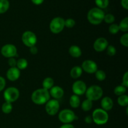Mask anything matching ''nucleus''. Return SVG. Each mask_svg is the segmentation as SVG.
<instances>
[{"instance_id": "28", "label": "nucleus", "mask_w": 128, "mask_h": 128, "mask_svg": "<svg viewBox=\"0 0 128 128\" xmlns=\"http://www.w3.org/2000/svg\"><path fill=\"white\" fill-rule=\"evenodd\" d=\"M95 76H96V78L100 81H104L106 77L105 72L102 70H97L95 72Z\"/></svg>"}, {"instance_id": "3", "label": "nucleus", "mask_w": 128, "mask_h": 128, "mask_svg": "<svg viewBox=\"0 0 128 128\" xmlns=\"http://www.w3.org/2000/svg\"><path fill=\"white\" fill-rule=\"evenodd\" d=\"M92 121L98 125H103L107 123L109 120L108 112L102 109H96L92 112Z\"/></svg>"}, {"instance_id": "21", "label": "nucleus", "mask_w": 128, "mask_h": 128, "mask_svg": "<svg viewBox=\"0 0 128 128\" xmlns=\"http://www.w3.org/2000/svg\"><path fill=\"white\" fill-rule=\"evenodd\" d=\"M10 8L8 0H0V14L6 12Z\"/></svg>"}, {"instance_id": "35", "label": "nucleus", "mask_w": 128, "mask_h": 128, "mask_svg": "<svg viewBox=\"0 0 128 128\" xmlns=\"http://www.w3.org/2000/svg\"><path fill=\"white\" fill-rule=\"evenodd\" d=\"M122 86L126 88L128 87V72H126L122 77Z\"/></svg>"}, {"instance_id": "17", "label": "nucleus", "mask_w": 128, "mask_h": 128, "mask_svg": "<svg viewBox=\"0 0 128 128\" xmlns=\"http://www.w3.org/2000/svg\"><path fill=\"white\" fill-rule=\"evenodd\" d=\"M69 52H70V55L73 58L80 57L81 56V54H82V51H81L80 48L78 46H75V45L71 46L70 48Z\"/></svg>"}, {"instance_id": "15", "label": "nucleus", "mask_w": 128, "mask_h": 128, "mask_svg": "<svg viewBox=\"0 0 128 128\" xmlns=\"http://www.w3.org/2000/svg\"><path fill=\"white\" fill-rule=\"evenodd\" d=\"M50 96H52L55 100H58L61 98L64 95V90L60 86H52L50 89Z\"/></svg>"}, {"instance_id": "29", "label": "nucleus", "mask_w": 128, "mask_h": 128, "mask_svg": "<svg viewBox=\"0 0 128 128\" xmlns=\"http://www.w3.org/2000/svg\"><path fill=\"white\" fill-rule=\"evenodd\" d=\"M95 2L100 9L106 8L109 5V0H95Z\"/></svg>"}, {"instance_id": "30", "label": "nucleus", "mask_w": 128, "mask_h": 128, "mask_svg": "<svg viewBox=\"0 0 128 128\" xmlns=\"http://www.w3.org/2000/svg\"><path fill=\"white\" fill-rule=\"evenodd\" d=\"M119 31H120V28L117 24H112L109 27V31L112 34H115L118 33Z\"/></svg>"}, {"instance_id": "19", "label": "nucleus", "mask_w": 128, "mask_h": 128, "mask_svg": "<svg viewBox=\"0 0 128 128\" xmlns=\"http://www.w3.org/2000/svg\"><path fill=\"white\" fill-rule=\"evenodd\" d=\"M54 86V80L51 78L48 77L42 81V88L46 90H50Z\"/></svg>"}, {"instance_id": "7", "label": "nucleus", "mask_w": 128, "mask_h": 128, "mask_svg": "<svg viewBox=\"0 0 128 128\" xmlns=\"http://www.w3.org/2000/svg\"><path fill=\"white\" fill-rule=\"evenodd\" d=\"M22 42L25 46L28 47H32L35 46L37 42V37L33 32L30 31H25L21 38Z\"/></svg>"}, {"instance_id": "23", "label": "nucleus", "mask_w": 128, "mask_h": 128, "mask_svg": "<svg viewBox=\"0 0 128 128\" xmlns=\"http://www.w3.org/2000/svg\"><path fill=\"white\" fill-rule=\"evenodd\" d=\"M92 107V101L90 100H85L81 104V108L83 111H88L91 110Z\"/></svg>"}, {"instance_id": "25", "label": "nucleus", "mask_w": 128, "mask_h": 128, "mask_svg": "<svg viewBox=\"0 0 128 128\" xmlns=\"http://www.w3.org/2000/svg\"><path fill=\"white\" fill-rule=\"evenodd\" d=\"M118 26L120 30L123 32H127L128 31V18L126 17L122 20Z\"/></svg>"}, {"instance_id": "11", "label": "nucleus", "mask_w": 128, "mask_h": 128, "mask_svg": "<svg viewBox=\"0 0 128 128\" xmlns=\"http://www.w3.org/2000/svg\"><path fill=\"white\" fill-rule=\"evenodd\" d=\"M82 70L85 72L90 74H92L96 72L98 70V65L94 61L92 60H85L82 64Z\"/></svg>"}, {"instance_id": "12", "label": "nucleus", "mask_w": 128, "mask_h": 128, "mask_svg": "<svg viewBox=\"0 0 128 128\" xmlns=\"http://www.w3.org/2000/svg\"><path fill=\"white\" fill-rule=\"evenodd\" d=\"M72 91L77 96H81L86 92L87 87L84 82L82 81H76L72 84Z\"/></svg>"}, {"instance_id": "37", "label": "nucleus", "mask_w": 128, "mask_h": 128, "mask_svg": "<svg viewBox=\"0 0 128 128\" xmlns=\"http://www.w3.org/2000/svg\"><path fill=\"white\" fill-rule=\"evenodd\" d=\"M5 86H6V81H5L4 78L0 76V91L4 90Z\"/></svg>"}, {"instance_id": "2", "label": "nucleus", "mask_w": 128, "mask_h": 128, "mask_svg": "<svg viewBox=\"0 0 128 128\" xmlns=\"http://www.w3.org/2000/svg\"><path fill=\"white\" fill-rule=\"evenodd\" d=\"M104 12L99 8H93L88 12L87 18L92 24L98 25L102 22L104 17Z\"/></svg>"}, {"instance_id": "38", "label": "nucleus", "mask_w": 128, "mask_h": 128, "mask_svg": "<svg viewBox=\"0 0 128 128\" xmlns=\"http://www.w3.org/2000/svg\"><path fill=\"white\" fill-rule=\"evenodd\" d=\"M30 52H31L32 54H36L38 52V48L35 46H32V47L30 48Z\"/></svg>"}, {"instance_id": "34", "label": "nucleus", "mask_w": 128, "mask_h": 128, "mask_svg": "<svg viewBox=\"0 0 128 128\" xmlns=\"http://www.w3.org/2000/svg\"><path fill=\"white\" fill-rule=\"evenodd\" d=\"M120 42H121V44L123 46L128 47V34L126 33L122 35L120 39Z\"/></svg>"}, {"instance_id": "1", "label": "nucleus", "mask_w": 128, "mask_h": 128, "mask_svg": "<svg viewBox=\"0 0 128 128\" xmlns=\"http://www.w3.org/2000/svg\"><path fill=\"white\" fill-rule=\"evenodd\" d=\"M50 94L48 90L44 88L36 90L31 95V100L36 104L41 105L46 104L50 100Z\"/></svg>"}, {"instance_id": "9", "label": "nucleus", "mask_w": 128, "mask_h": 128, "mask_svg": "<svg viewBox=\"0 0 128 128\" xmlns=\"http://www.w3.org/2000/svg\"><path fill=\"white\" fill-rule=\"evenodd\" d=\"M45 110L46 112L50 116L56 114L60 110V103L56 100H49L46 103Z\"/></svg>"}, {"instance_id": "10", "label": "nucleus", "mask_w": 128, "mask_h": 128, "mask_svg": "<svg viewBox=\"0 0 128 128\" xmlns=\"http://www.w3.org/2000/svg\"><path fill=\"white\" fill-rule=\"evenodd\" d=\"M1 53L6 58H14L17 54V49L14 45L7 44L1 48Z\"/></svg>"}, {"instance_id": "42", "label": "nucleus", "mask_w": 128, "mask_h": 128, "mask_svg": "<svg viewBox=\"0 0 128 128\" xmlns=\"http://www.w3.org/2000/svg\"><path fill=\"white\" fill-rule=\"evenodd\" d=\"M32 3H34L36 5H40L43 2L44 0H31Z\"/></svg>"}, {"instance_id": "18", "label": "nucleus", "mask_w": 128, "mask_h": 128, "mask_svg": "<svg viewBox=\"0 0 128 128\" xmlns=\"http://www.w3.org/2000/svg\"><path fill=\"white\" fill-rule=\"evenodd\" d=\"M82 73V70L80 66H74L72 68L70 72L71 76L74 79H77L81 76Z\"/></svg>"}, {"instance_id": "40", "label": "nucleus", "mask_w": 128, "mask_h": 128, "mask_svg": "<svg viewBox=\"0 0 128 128\" xmlns=\"http://www.w3.org/2000/svg\"><path fill=\"white\" fill-rule=\"evenodd\" d=\"M84 121L86 122V123L87 124H91V122H92V119L91 116H86L84 119Z\"/></svg>"}, {"instance_id": "6", "label": "nucleus", "mask_w": 128, "mask_h": 128, "mask_svg": "<svg viewBox=\"0 0 128 128\" xmlns=\"http://www.w3.org/2000/svg\"><path fill=\"white\" fill-rule=\"evenodd\" d=\"M64 28V20L61 17H56L51 20L50 24V30L54 34L60 33Z\"/></svg>"}, {"instance_id": "41", "label": "nucleus", "mask_w": 128, "mask_h": 128, "mask_svg": "<svg viewBox=\"0 0 128 128\" xmlns=\"http://www.w3.org/2000/svg\"><path fill=\"white\" fill-rule=\"evenodd\" d=\"M60 128H75L73 125L71 124H64L62 125Z\"/></svg>"}, {"instance_id": "8", "label": "nucleus", "mask_w": 128, "mask_h": 128, "mask_svg": "<svg viewBox=\"0 0 128 128\" xmlns=\"http://www.w3.org/2000/svg\"><path fill=\"white\" fill-rule=\"evenodd\" d=\"M20 96V91L14 87H10L4 92V98L6 101L12 102L16 101Z\"/></svg>"}, {"instance_id": "24", "label": "nucleus", "mask_w": 128, "mask_h": 128, "mask_svg": "<svg viewBox=\"0 0 128 128\" xmlns=\"http://www.w3.org/2000/svg\"><path fill=\"white\" fill-rule=\"evenodd\" d=\"M28 66V61L26 59L21 58L18 60L16 62V67L19 70H24Z\"/></svg>"}, {"instance_id": "13", "label": "nucleus", "mask_w": 128, "mask_h": 128, "mask_svg": "<svg viewBox=\"0 0 128 128\" xmlns=\"http://www.w3.org/2000/svg\"><path fill=\"white\" fill-rule=\"evenodd\" d=\"M108 46V42L104 38H99L95 41L93 44L94 49L98 52H101L106 50Z\"/></svg>"}, {"instance_id": "36", "label": "nucleus", "mask_w": 128, "mask_h": 128, "mask_svg": "<svg viewBox=\"0 0 128 128\" xmlns=\"http://www.w3.org/2000/svg\"><path fill=\"white\" fill-rule=\"evenodd\" d=\"M8 64L10 65V66L11 68H12V67H16V62H17V61H16V60H15L14 58H11L9 59L8 61Z\"/></svg>"}, {"instance_id": "14", "label": "nucleus", "mask_w": 128, "mask_h": 128, "mask_svg": "<svg viewBox=\"0 0 128 128\" xmlns=\"http://www.w3.org/2000/svg\"><path fill=\"white\" fill-rule=\"evenodd\" d=\"M6 76L10 81H16L20 76V70L16 67L10 68L6 72Z\"/></svg>"}, {"instance_id": "4", "label": "nucleus", "mask_w": 128, "mask_h": 128, "mask_svg": "<svg viewBox=\"0 0 128 128\" xmlns=\"http://www.w3.org/2000/svg\"><path fill=\"white\" fill-rule=\"evenodd\" d=\"M85 93L88 100L94 101L100 100L102 97L103 94V91L100 86L93 85L87 89Z\"/></svg>"}, {"instance_id": "32", "label": "nucleus", "mask_w": 128, "mask_h": 128, "mask_svg": "<svg viewBox=\"0 0 128 128\" xmlns=\"http://www.w3.org/2000/svg\"><path fill=\"white\" fill-rule=\"evenodd\" d=\"M106 50H107V54L110 56H114L116 53V48L114 46H112V45H108Z\"/></svg>"}, {"instance_id": "5", "label": "nucleus", "mask_w": 128, "mask_h": 128, "mask_svg": "<svg viewBox=\"0 0 128 128\" xmlns=\"http://www.w3.org/2000/svg\"><path fill=\"white\" fill-rule=\"evenodd\" d=\"M59 120L64 124H70L77 119L74 112L70 110L65 109L59 114Z\"/></svg>"}, {"instance_id": "20", "label": "nucleus", "mask_w": 128, "mask_h": 128, "mask_svg": "<svg viewBox=\"0 0 128 128\" xmlns=\"http://www.w3.org/2000/svg\"><path fill=\"white\" fill-rule=\"evenodd\" d=\"M70 104L71 106L73 108H76L79 107L80 105V99L78 96L76 94H74L71 96L70 99Z\"/></svg>"}, {"instance_id": "16", "label": "nucleus", "mask_w": 128, "mask_h": 128, "mask_svg": "<svg viewBox=\"0 0 128 128\" xmlns=\"http://www.w3.org/2000/svg\"><path fill=\"white\" fill-rule=\"evenodd\" d=\"M101 107L104 111H110L113 107V101L110 97H104L102 98L101 102Z\"/></svg>"}, {"instance_id": "33", "label": "nucleus", "mask_w": 128, "mask_h": 128, "mask_svg": "<svg viewBox=\"0 0 128 128\" xmlns=\"http://www.w3.org/2000/svg\"><path fill=\"white\" fill-rule=\"evenodd\" d=\"M76 24L74 20L72 18H68L66 20H64V26L68 28H71L74 27Z\"/></svg>"}, {"instance_id": "31", "label": "nucleus", "mask_w": 128, "mask_h": 128, "mask_svg": "<svg viewBox=\"0 0 128 128\" xmlns=\"http://www.w3.org/2000/svg\"><path fill=\"white\" fill-rule=\"evenodd\" d=\"M104 20L106 23L112 24L115 21V17L111 14H107L104 15Z\"/></svg>"}, {"instance_id": "26", "label": "nucleus", "mask_w": 128, "mask_h": 128, "mask_svg": "<svg viewBox=\"0 0 128 128\" xmlns=\"http://www.w3.org/2000/svg\"><path fill=\"white\" fill-rule=\"evenodd\" d=\"M118 102L121 106H127L128 104V96L127 95H121L118 99Z\"/></svg>"}, {"instance_id": "22", "label": "nucleus", "mask_w": 128, "mask_h": 128, "mask_svg": "<svg viewBox=\"0 0 128 128\" xmlns=\"http://www.w3.org/2000/svg\"><path fill=\"white\" fill-rule=\"evenodd\" d=\"M1 110L5 114L10 113L12 110V105L11 102H7V101L4 102L1 106Z\"/></svg>"}, {"instance_id": "27", "label": "nucleus", "mask_w": 128, "mask_h": 128, "mask_svg": "<svg viewBox=\"0 0 128 128\" xmlns=\"http://www.w3.org/2000/svg\"><path fill=\"white\" fill-rule=\"evenodd\" d=\"M126 92V88L125 86H122V85H120V86H118L115 88L114 90V92L116 95L120 96L121 95L124 94L125 92Z\"/></svg>"}, {"instance_id": "39", "label": "nucleus", "mask_w": 128, "mask_h": 128, "mask_svg": "<svg viewBox=\"0 0 128 128\" xmlns=\"http://www.w3.org/2000/svg\"><path fill=\"white\" fill-rule=\"evenodd\" d=\"M121 6L126 10L128 9V0H121Z\"/></svg>"}]
</instances>
